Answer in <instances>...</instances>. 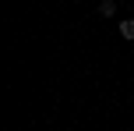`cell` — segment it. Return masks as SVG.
Returning <instances> with one entry per match:
<instances>
[{"label": "cell", "instance_id": "6da1fadb", "mask_svg": "<svg viewBox=\"0 0 134 131\" xmlns=\"http://www.w3.org/2000/svg\"><path fill=\"white\" fill-rule=\"evenodd\" d=\"M95 11H99L102 18H113V14H116V4H113V0H99V7H95Z\"/></svg>", "mask_w": 134, "mask_h": 131}, {"label": "cell", "instance_id": "7a4b0ae2", "mask_svg": "<svg viewBox=\"0 0 134 131\" xmlns=\"http://www.w3.org/2000/svg\"><path fill=\"white\" fill-rule=\"evenodd\" d=\"M120 35H124V39H131V43H134V18L120 21Z\"/></svg>", "mask_w": 134, "mask_h": 131}]
</instances>
